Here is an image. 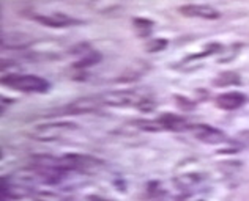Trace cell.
<instances>
[{
	"label": "cell",
	"instance_id": "10",
	"mask_svg": "<svg viewBox=\"0 0 249 201\" xmlns=\"http://www.w3.org/2000/svg\"><path fill=\"white\" fill-rule=\"evenodd\" d=\"M32 44V36L25 33H19V31H13V33H6L2 36V47L5 49H25Z\"/></svg>",
	"mask_w": 249,
	"mask_h": 201
},
{
	"label": "cell",
	"instance_id": "2",
	"mask_svg": "<svg viewBox=\"0 0 249 201\" xmlns=\"http://www.w3.org/2000/svg\"><path fill=\"white\" fill-rule=\"evenodd\" d=\"M2 83L22 93H44L49 90L48 80L32 74H8L2 79Z\"/></svg>",
	"mask_w": 249,
	"mask_h": 201
},
{
	"label": "cell",
	"instance_id": "17",
	"mask_svg": "<svg viewBox=\"0 0 249 201\" xmlns=\"http://www.w3.org/2000/svg\"><path fill=\"white\" fill-rule=\"evenodd\" d=\"M167 44H169V41L166 38H158V40H150L145 44V49H147V52H150V54H155V52L164 50L167 47Z\"/></svg>",
	"mask_w": 249,
	"mask_h": 201
},
{
	"label": "cell",
	"instance_id": "1",
	"mask_svg": "<svg viewBox=\"0 0 249 201\" xmlns=\"http://www.w3.org/2000/svg\"><path fill=\"white\" fill-rule=\"evenodd\" d=\"M104 106L112 107H136L142 112H150L155 107L153 99L147 94H142L134 90H120V92H110L101 96Z\"/></svg>",
	"mask_w": 249,
	"mask_h": 201
},
{
	"label": "cell",
	"instance_id": "11",
	"mask_svg": "<svg viewBox=\"0 0 249 201\" xmlns=\"http://www.w3.org/2000/svg\"><path fill=\"white\" fill-rule=\"evenodd\" d=\"M90 6L100 15H110V13L120 10L122 0H90Z\"/></svg>",
	"mask_w": 249,
	"mask_h": 201
},
{
	"label": "cell",
	"instance_id": "7",
	"mask_svg": "<svg viewBox=\"0 0 249 201\" xmlns=\"http://www.w3.org/2000/svg\"><path fill=\"white\" fill-rule=\"evenodd\" d=\"M193 135L202 143L207 145H221L226 141V134L210 124H196L193 126Z\"/></svg>",
	"mask_w": 249,
	"mask_h": 201
},
{
	"label": "cell",
	"instance_id": "16",
	"mask_svg": "<svg viewBox=\"0 0 249 201\" xmlns=\"http://www.w3.org/2000/svg\"><path fill=\"white\" fill-rule=\"evenodd\" d=\"M134 126L141 131H147V132H160L162 131V127L160 124L158 120H139V121H134Z\"/></svg>",
	"mask_w": 249,
	"mask_h": 201
},
{
	"label": "cell",
	"instance_id": "3",
	"mask_svg": "<svg viewBox=\"0 0 249 201\" xmlns=\"http://www.w3.org/2000/svg\"><path fill=\"white\" fill-rule=\"evenodd\" d=\"M74 129H77V126L74 123H68V121L40 124V126H35L34 131L30 132V137H34L40 141H52V140H57L58 137H62L67 131H74Z\"/></svg>",
	"mask_w": 249,
	"mask_h": 201
},
{
	"label": "cell",
	"instance_id": "5",
	"mask_svg": "<svg viewBox=\"0 0 249 201\" xmlns=\"http://www.w3.org/2000/svg\"><path fill=\"white\" fill-rule=\"evenodd\" d=\"M34 19L36 22H40L44 27L51 29H65V27H73V25H79L82 21L74 19L65 13H51V15H35Z\"/></svg>",
	"mask_w": 249,
	"mask_h": 201
},
{
	"label": "cell",
	"instance_id": "13",
	"mask_svg": "<svg viewBox=\"0 0 249 201\" xmlns=\"http://www.w3.org/2000/svg\"><path fill=\"white\" fill-rule=\"evenodd\" d=\"M186 195H174L166 190H148L145 201H183Z\"/></svg>",
	"mask_w": 249,
	"mask_h": 201
},
{
	"label": "cell",
	"instance_id": "14",
	"mask_svg": "<svg viewBox=\"0 0 249 201\" xmlns=\"http://www.w3.org/2000/svg\"><path fill=\"white\" fill-rule=\"evenodd\" d=\"M131 24H133L137 35H141V36L148 35L150 31H152V29L155 27V22L152 19H147V17H134L133 21H131Z\"/></svg>",
	"mask_w": 249,
	"mask_h": 201
},
{
	"label": "cell",
	"instance_id": "15",
	"mask_svg": "<svg viewBox=\"0 0 249 201\" xmlns=\"http://www.w3.org/2000/svg\"><path fill=\"white\" fill-rule=\"evenodd\" d=\"M101 60V54L100 52H95V50H89L85 52L84 57L81 58L79 62L74 63V68L77 69H82V68H89V66H93L98 62Z\"/></svg>",
	"mask_w": 249,
	"mask_h": 201
},
{
	"label": "cell",
	"instance_id": "12",
	"mask_svg": "<svg viewBox=\"0 0 249 201\" xmlns=\"http://www.w3.org/2000/svg\"><path fill=\"white\" fill-rule=\"evenodd\" d=\"M240 83H241L240 74H238V73H235V71H224V73H221V74L213 80V85H214V87H221V88L240 85Z\"/></svg>",
	"mask_w": 249,
	"mask_h": 201
},
{
	"label": "cell",
	"instance_id": "8",
	"mask_svg": "<svg viewBox=\"0 0 249 201\" xmlns=\"http://www.w3.org/2000/svg\"><path fill=\"white\" fill-rule=\"evenodd\" d=\"M246 102V96L241 92H229V93H222L216 98V107L221 110H227V112H232V110H237L241 106H245Z\"/></svg>",
	"mask_w": 249,
	"mask_h": 201
},
{
	"label": "cell",
	"instance_id": "18",
	"mask_svg": "<svg viewBox=\"0 0 249 201\" xmlns=\"http://www.w3.org/2000/svg\"><path fill=\"white\" fill-rule=\"evenodd\" d=\"M175 102H177V107L181 108L183 112H191V110L196 108V106H197V102L186 98V96H175Z\"/></svg>",
	"mask_w": 249,
	"mask_h": 201
},
{
	"label": "cell",
	"instance_id": "4",
	"mask_svg": "<svg viewBox=\"0 0 249 201\" xmlns=\"http://www.w3.org/2000/svg\"><path fill=\"white\" fill-rule=\"evenodd\" d=\"M101 106H104L101 96H85V98L76 99L71 104H68V106L63 108V112L70 115H85V113H93L96 110H100Z\"/></svg>",
	"mask_w": 249,
	"mask_h": 201
},
{
	"label": "cell",
	"instance_id": "9",
	"mask_svg": "<svg viewBox=\"0 0 249 201\" xmlns=\"http://www.w3.org/2000/svg\"><path fill=\"white\" fill-rule=\"evenodd\" d=\"M158 121L162 127V131L181 132V131H185V129H188L186 118H183V116L175 115V113H162L158 118Z\"/></svg>",
	"mask_w": 249,
	"mask_h": 201
},
{
	"label": "cell",
	"instance_id": "6",
	"mask_svg": "<svg viewBox=\"0 0 249 201\" xmlns=\"http://www.w3.org/2000/svg\"><path fill=\"white\" fill-rule=\"evenodd\" d=\"M178 13L185 17H197V19H205V21H216L221 17V13L218 10H214L210 5H183L178 8Z\"/></svg>",
	"mask_w": 249,
	"mask_h": 201
}]
</instances>
